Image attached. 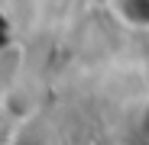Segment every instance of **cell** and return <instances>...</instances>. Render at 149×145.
<instances>
[{"label":"cell","mask_w":149,"mask_h":145,"mask_svg":"<svg viewBox=\"0 0 149 145\" xmlns=\"http://www.w3.org/2000/svg\"><path fill=\"white\" fill-rule=\"evenodd\" d=\"M110 10L127 29L149 32V0H110Z\"/></svg>","instance_id":"obj_1"}]
</instances>
